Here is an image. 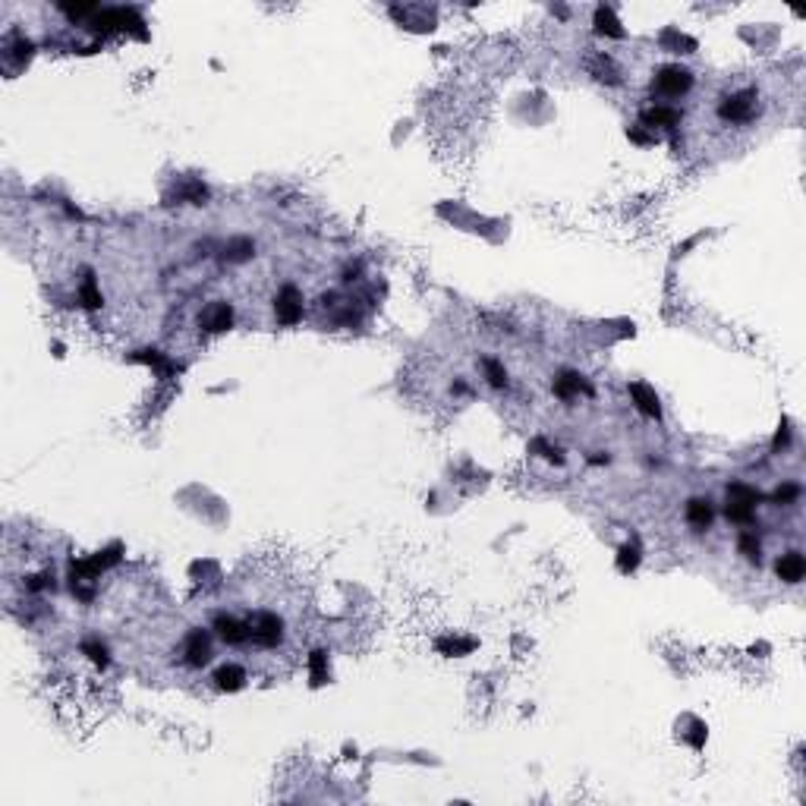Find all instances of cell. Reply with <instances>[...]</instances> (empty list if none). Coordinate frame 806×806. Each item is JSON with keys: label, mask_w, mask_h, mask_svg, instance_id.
Listing matches in <instances>:
<instances>
[{"label": "cell", "mask_w": 806, "mask_h": 806, "mask_svg": "<svg viewBox=\"0 0 806 806\" xmlns=\"http://www.w3.org/2000/svg\"><path fill=\"white\" fill-rule=\"evenodd\" d=\"M249 627H252V642L261 646V649H274V646L284 640V621H280L277 615H271V611L255 615L252 621H249Z\"/></svg>", "instance_id": "cell-4"}, {"label": "cell", "mask_w": 806, "mask_h": 806, "mask_svg": "<svg viewBox=\"0 0 806 806\" xmlns=\"http://www.w3.org/2000/svg\"><path fill=\"white\" fill-rule=\"evenodd\" d=\"M630 397H633L636 403V410L642 413V416H649V419H658L662 416V406H658V394L649 388V384H630Z\"/></svg>", "instance_id": "cell-10"}, {"label": "cell", "mask_w": 806, "mask_h": 806, "mask_svg": "<svg viewBox=\"0 0 806 806\" xmlns=\"http://www.w3.org/2000/svg\"><path fill=\"white\" fill-rule=\"evenodd\" d=\"M680 110L677 108H664V104H655V108H646L640 114V126L646 130H655V126H664V130H674L680 123Z\"/></svg>", "instance_id": "cell-8"}, {"label": "cell", "mask_w": 806, "mask_h": 806, "mask_svg": "<svg viewBox=\"0 0 806 806\" xmlns=\"http://www.w3.org/2000/svg\"><path fill=\"white\" fill-rule=\"evenodd\" d=\"M214 680H218L221 690H239V687L246 683V671L237 668V664H221V668L214 671Z\"/></svg>", "instance_id": "cell-13"}, {"label": "cell", "mask_w": 806, "mask_h": 806, "mask_svg": "<svg viewBox=\"0 0 806 806\" xmlns=\"http://www.w3.org/2000/svg\"><path fill=\"white\" fill-rule=\"evenodd\" d=\"M756 504H759V492H753V488L746 486H731L728 488V507H724V513H728V520L731 523H753V513H756Z\"/></svg>", "instance_id": "cell-3"}, {"label": "cell", "mask_w": 806, "mask_h": 806, "mask_svg": "<svg viewBox=\"0 0 806 806\" xmlns=\"http://www.w3.org/2000/svg\"><path fill=\"white\" fill-rule=\"evenodd\" d=\"M54 589V583H51V576L48 574H38V576H28V583H26V589H32V592H38V589Z\"/></svg>", "instance_id": "cell-26"}, {"label": "cell", "mask_w": 806, "mask_h": 806, "mask_svg": "<svg viewBox=\"0 0 806 806\" xmlns=\"http://www.w3.org/2000/svg\"><path fill=\"white\" fill-rule=\"evenodd\" d=\"M636 560H640V551H636L633 545H624V548H621V558H617L621 570H633V567H636Z\"/></svg>", "instance_id": "cell-25"}, {"label": "cell", "mask_w": 806, "mask_h": 806, "mask_svg": "<svg viewBox=\"0 0 806 806\" xmlns=\"http://www.w3.org/2000/svg\"><path fill=\"white\" fill-rule=\"evenodd\" d=\"M202 325L208 331H227L233 325V306L230 302H214L205 315H202Z\"/></svg>", "instance_id": "cell-12"}, {"label": "cell", "mask_w": 806, "mask_h": 806, "mask_svg": "<svg viewBox=\"0 0 806 806\" xmlns=\"http://www.w3.org/2000/svg\"><path fill=\"white\" fill-rule=\"evenodd\" d=\"M309 674H312V683H325L328 680V655L321 649H315L309 655Z\"/></svg>", "instance_id": "cell-17"}, {"label": "cell", "mask_w": 806, "mask_h": 806, "mask_svg": "<svg viewBox=\"0 0 806 806\" xmlns=\"http://www.w3.org/2000/svg\"><path fill=\"white\" fill-rule=\"evenodd\" d=\"M214 630H218V636L224 642H230V646H243V642L252 640V627H249V624L237 621V617H227V615L214 617Z\"/></svg>", "instance_id": "cell-7"}, {"label": "cell", "mask_w": 806, "mask_h": 806, "mask_svg": "<svg viewBox=\"0 0 806 806\" xmlns=\"http://www.w3.org/2000/svg\"><path fill=\"white\" fill-rule=\"evenodd\" d=\"M737 548H740V554H744V558H750V560H759V551H762V548H759V539H756L753 533H744V535H740Z\"/></svg>", "instance_id": "cell-21"}, {"label": "cell", "mask_w": 806, "mask_h": 806, "mask_svg": "<svg viewBox=\"0 0 806 806\" xmlns=\"http://www.w3.org/2000/svg\"><path fill=\"white\" fill-rule=\"evenodd\" d=\"M183 655L192 668H202V664L212 662V636L205 630H192L186 636V646H183Z\"/></svg>", "instance_id": "cell-6"}, {"label": "cell", "mask_w": 806, "mask_h": 806, "mask_svg": "<svg viewBox=\"0 0 806 806\" xmlns=\"http://www.w3.org/2000/svg\"><path fill=\"white\" fill-rule=\"evenodd\" d=\"M554 394H558L560 400H570V397H576V394L592 397V384L583 375H576V372H560V375L554 378Z\"/></svg>", "instance_id": "cell-9"}, {"label": "cell", "mask_w": 806, "mask_h": 806, "mask_svg": "<svg viewBox=\"0 0 806 806\" xmlns=\"http://www.w3.org/2000/svg\"><path fill=\"white\" fill-rule=\"evenodd\" d=\"M775 570H778V576L784 583H800L806 574V560L800 551H787L784 558H778V564H775Z\"/></svg>", "instance_id": "cell-11"}, {"label": "cell", "mask_w": 806, "mask_h": 806, "mask_svg": "<svg viewBox=\"0 0 806 806\" xmlns=\"http://www.w3.org/2000/svg\"><path fill=\"white\" fill-rule=\"evenodd\" d=\"M274 315H277L280 325H296L302 318V296L296 287H280L274 296Z\"/></svg>", "instance_id": "cell-5"}, {"label": "cell", "mask_w": 806, "mask_h": 806, "mask_svg": "<svg viewBox=\"0 0 806 806\" xmlns=\"http://www.w3.org/2000/svg\"><path fill=\"white\" fill-rule=\"evenodd\" d=\"M252 252H255L252 239H233V243H227L224 259L227 261H246V259H252Z\"/></svg>", "instance_id": "cell-16"}, {"label": "cell", "mask_w": 806, "mask_h": 806, "mask_svg": "<svg viewBox=\"0 0 806 806\" xmlns=\"http://www.w3.org/2000/svg\"><path fill=\"white\" fill-rule=\"evenodd\" d=\"M756 114H759V95L753 89L734 92V95H728L718 104V117H721L724 123H750Z\"/></svg>", "instance_id": "cell-1"}, {"label": "cell", "mask_w": 806, "mask_h": 806, "mask_svg": "<svg viewBox=\"0 0 806 806\" xmlns=\"http://www.w3.org/2000/svg\"><path fill=\"white\" fill-rule=\"evenodd\" d=\"M589 463H592V466H605V463H608V457H605V454H595V457H589Z\"/></svg>", "instance_id": "cell-29"}, {"label": "cell", "mask_w": 806, "mask_h": 806, "mask_svg": "<svg viewBox=\"0 0 806 806\" xmlns=\"http://www.w3.org/2000/svg\"><path fill=\"white\" fill-rule=\"evenodd\" d=\"M476 642L466 640V642H457V640H438V649L441 652H454V655H460V652H470Z\"/></svg>", "instance_id": "cell-24"}, {"label": "cell", "mask_w": 806, "mask_h": 806, "mask_svg": "<svg viewBox=\"0 0 806 806\" xmlns=\"http://www.w3.org/2000/svg\"><path fill=\"white\" fill-rule=\"evenodd\" d=\"M13 54H16V60H26V57L32 54V42H26V38H19V35H16V42H13Z\"/></svg>", "instance_id": "cell-27"}, {"label": "cell", "mask_w": 806, "mask_h": 806, "mask_svg": "<svg viewBox=\"0 0 806 806\" xmlns=\"http://www.w3.org/2000/svg\"><path fill=\"white\" fill-rule=\"evenodd\" d=\"M797 495H800V486H794V482H787V486L775 488L772 501H775V504H791V501H797Z\"/></svg>", "instance_id": "cell-22"}, {"label": "cell", "mask_w": 806, "mask_h": 806, "mask_svg": "<svg viewBox=\"0 0 806 806\" xmlns=\"http://www.w3.org/2000/svg\"><path fill=\"white\" fill-rule=\"evenodd\" d=\"M83 652H85V655H89L95 664H101V668L108 664V649H104V646H98V642H92V640H89V642H83Z\"/></svg>", "instance_id": "cell-23"}, {"label": "cell", "mask_w": 806, "mask_h": 806, "mask_svg": "<svg viewBox=\"0 0 806 806\" xmlns=\"http://www.w3.org/2000/svg\"><path fill=\"white\" fill-rule=\"evenodd\" d=\"M79 293H83V302L89 309H101L104 300H101V293H98V287H95V274H92V271H85V280H83V290H79Z\"/></svg>", "instance_id": "cell-19"}, {"label": "cell", "mask_w": 806, "mask_h": 806, "mask_svg": "<svg viewBox=\"0 0 806 806\" xmlns=\"http://www.w3.org/2000/svg\"><path fill=\"white\" fill-rule=\"evenodd\" d=\"M630 139H633L636 145H655V136L642 132V126H633V130H630Z\"/></svg>", "instance_id": "cell-28"}, {"label": "cell", "mask_w": 806, "mask_h": 806, "mask_svg": "<svg viewBox=\"0 0 806 806\" xmlns=\"http://www.w3.org/2000/svg\"><path fill=\"white\" fill-rule=\"evenodd\" d=\"M712 517H715V513H712V504H709V501L693 498L690 504H687V523H690V526L705 529V526L712 523Z\"/></svg>", "instance_id": "cell-14"}, {"label": "cell", "mask_w": 806, "mask_h": 806, "mask_svg": "<svg viewBox=\"0 0 806 806\" xmlns=\"http://www.w3.org/2000/svg\"><path fill=\"white\" fill-rule=\"evenodd\" d=\"M482 369H486V378L492 388H507V369L498 359H482Z\"/></svg>", "instance_id": "cell-18"}, {"label": "cell", "mask_w": 806, "mask_h": 806, "mask_svg": "<svg viewBox=\"0 0 806 806\" xmlns=\"http://www.w3.org/2000/svg\"><path fill=\"white\" fill-rule=\"evenodd\" d=\"M595 28H599V32H605V35H611V38H624L621 22L615 19V13H611L608 7H599V10H595Z\"/></svg>", "instance_id": "cell-15"}, {"label": "cell", "mask_w": 806, "mask_h": 806, "mask_svg": "<svg viewBox=\"0 0 806 806\" xmlns=\"http://www.w3.org/2000/svg\"><path fill=\"white\" fill-rule=\"evenodd\" d=\"M132 359H136V362H148V366H151L155 372H171V369H173L171 362L161 359V353H157V350H139V353L132 356Z\"/></svg>", "instance_id": "cell-20"}, {"label": "cell", "mask_w": 806, "mask_h": 806, "mask_svg": "<svg viewBox=\"0 0 806 806\" xmlns=\"http://www.w3.org/2000/svg\"><path fill=\"white\" fill-rule=\"evenodd\" d=\"M652 89L664 98H680L693 89V73L687 67H680V63H668V67L658 69Z\"/></svg>", "instance_id": "cell-2"}]
</instances>
